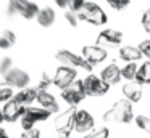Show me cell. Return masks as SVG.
I'll use <instances>...</instances> for the list:
<instances>
[{
  "instance_id": "obj_1",
  "label": "cell",
  "mask_w": 150,
  "mask_h": 138,
  "mask_svg": "<svg viewBox=\"0 0 150 138\" xmlns=\"http://www.w3.org/2000/svg\"><path fill=\"white\" fill-rule=\"evenodd\" d=\"M134 119L132 112V103H129L127 99H118L111 109H108L103 114L105 122H118V124H127Z\"/></svg>"
},
{
  "instance_id": "obj_2",
  "label": "cell",
  "mask_w": 150,
  "mask_h": 138,
  "mask_svg": "<svg viewBox=\"0 0 150 138\" xmlns=\"http://www.w3.org/2000/svg\"><path fill=\"white\" fill-rule=\"evenodd\" d=\"M76 112H78V109H76L74 106H71V108H68L66 111L60 112V114L57 116L53 125H55V130H57V133H58V137L68 138L69 135H71L73 128H74Z\"/></svg>"
},
{
  "instance_id": "obj_3",
  "label": "cell",
  "mask_w": 150,
  "mask_h": 138,
  "mask_svg": "<svg viewBox=\"0 0 150 138\" xmlns=\"http://www.w3.org/2000/svg\"><path fill=\"white\" fill-rule=\"evenodd\" d=\"M78 18H79V21H86L94 26H103L108 21L107 13L94 2H86L84 10L81 13H78Z\"/></svg>"
},
{
  "instance_id": "obj_4",
  "label": "cell",
  "mask_w": 150,
  "mask_h": 138,
  "mask_svg": "<svg viewBox=\"0 0 150 138\" xmlns=\"http://www.w3.org/2000/svg\"><path fill=\"white\" fill-rule=\"evenodd\" d=\"M39 6L31 0H8V13L10 15H21L26 19H33L39 13Z\"/></svg>"
},
{
  "instance_id": "obj_5",
  "label": "cell",
  "mask_w": 150,
  "mask_h": 138,
  "mask_svg": "<svg viewBox=\"0 0 150 138\" xmlns=\"http://www.w3.org/2000/svg\"><path fill=\"white\" fill-rule=\"evenodd\" d=\"M50 117V112L45 111L44 108H26L23 117H21V127L23 130H31L37 122L47 120Z\"/></svg>"
},
{
  "instance_id": "obj_6",
  "label": "cell",
  "mask_w": 150,
  "mask_h": 138,
  "mask_svg": "<svg viewBox=\"0 0 150 138\" xmlns=\"http://www.w3.org/2000/svg\"><path fill=\"white\" fill-rule=\"evenodd\" d=\"M55 58L60 61V63H63V66L81 67V69H86V71H92V66L82 56H79V55L73 53V51H69V50H65V48L57 51Z\"/></svg>"
},
{
  "instance_id": "obj_7",
  "label": "cell",
  "mask_w": 150,
  "mask_h": 138,
  "mask_svg": "<svg viewBox=\"0 0 150 138\" xmlns=\"http://www.w3.org/2000/svg\"><path fill=\"white\" fill-rule=\"evenodd\" d=\"M76 76H78V72H76L74 67L60 66L58 69H57L55 76H53V85L58 87L63 92V90H66L68 87H71L73 83L76 82Z\"/></svg>"
},
{
  "instance_id": "obj_8",
  "label": "cell",
  "mask_w": 150,
  "mask_h": 138,
  "mask_svg": "<svg viewBox=\"0 0 150 138\" xmlns=\"http://www.w3.org/2000/svg\"><path fill=\"white\" fill-rule=\"evenodd\" d=\"M86 88H84V80H76L71 87L62 92V98L68 103L69 106H76L86 98Z\"/></svg>"
},
{
  "instance_id": "obj_9",
  "label": "cell",
  "mask_w": 150,
  "mask_h": 138,
  "mask_svg": "<svg viewBox=\"0 0 150 138\" xmlns=\"http://www.w3.org/2000/svg\"><path fill=\"white\" fill-rule=\"evenodd\" d=\"M84 88H86V95L89 96H102L108 92L110 85L102 77L91 74V76H87L84 79Z\"/></svg>"
},
{
  "instance_id": "obj_10",
  "label": "cell",
  "mask_w": 150,
  "mask_h": 138,
  "mask_svg": "<svg viewBox=\"0 0 150 138\" xmlns=\"http://www.w3.org/2000/svg\"><path fill=\"white\" fill-rule=\"evenodd\" d=\"M4 79L7 82V87H10V88L15 87V88H20V90L28 88V83L31 82L29 74L23 69H18V67H13Z\"/></svg>"
},
{
  "instance_id": "obj_11",
  "label": "cell",
  "mask_w": 150,
  "mask_h": 138,
  "mask_svg": "<svg viewBox=\"0 0 150 138\" xmlns=\"http://www.w3.org/2000/svg\"><path fill=\"white\" fill-rule=\"evenodd\" d=\"M24 111H26V108H24L21 103H18L15 98L10 99V101H7L4 104V108H2L4 120L5 122H15V120H18L20 117H23Z\"/></svg>"
},
{
  "instance_id": "obj_12",
  "label": "cell",
  "mask_w": 150,
  "mask_h": 138,
  "mask_svg": "<svg viewBox=\"0 0 150 138\" xmlns=\"http://www.w3.org/2000/svg\"><path fill=\"white\" fill-rule=\"evenodd\" d=\"M97 47H118L123 42V34L116 29H105L97 37Z\"/></svg>"
},
{
  "instance_id": "obj_13",
  "label": "cell",
  "mask_w": 150,
  "mask_h": 138,
  "mask_svg": "<svg viewBox=\"0 0 150 138\" xmlns=\"http://www.w3.org/2000/svg\"><path fill=\"white\" fill-rule=\"evenodd\" d=\"M82 58L94 67V64H98L107 60V50L97 45H86L82 47Z\"/></svg>"
},
{
  "instance_id": "obj_14",
  "label": "cell",
  "mask_w": 150,
  "mask_h": 138,
  "mask_svg": "<svg viewBox=\"0 0 150 138\" xmlns=\"http://www.w3.org/2000/svg\"><path fill=\"white\" fill-rule=\"evenodd\" d=\"M94 128V117L86 109H78L74 119V130L79 133H87L89 130Z\"/></svg>"
},
{
  "instance_id": "obj_15",
  "label": "cell",
  "mask_w": 150,
  "mask_h": 138,
  "mask_svg": "<svg viewBox=\"0 0 150 138\" xmlns=\"http://www.w3.org/2000/svg\"><path fill=\"white\" fill-rule=\"evenodd\" d=\"M37 101H39V104L42 106L45 111H49L50 114H53V112H58V109H60L58 101L55 99V96H53L52 93H49L47 90L37 93Z\"/></svg>"
},
{
  "instance_id": "obj_16",
  "label": "cell",
  "mask_w": 150,
  "mask_h": 138,
  "mask_svg": "<svg viewBox=\"0 0 150 138\" xmlns=\"http://www.w3.org/2000/svg\"><path fill=\"white\" fill-rule=\"evenodd\" d=\"M123 95L124 99H127L129 103H137L142 98V85H139L137 82H129L124 83L123 87Z\"/></svg>"
},
{
  "instance_id": "obj_17",
  "label": "cell",
  "mask_w": 150,
  "mask_h": 138,
  "mask_svg": "<svg viewBox=\"0 0 150 138\" xmlns=\"http://www.w3.org/2000/svg\"><path fill=\"white\" fill-rule=\"evenodd\" d=\"M100 77L108 83V85L118 83V82L121 80V67H118V64H115V63L108 64L105 69H102Z\"/></svg>"
},
{
  "instance_id": "obj_18",
  "label": "cell",
  "mask_w": 150,
  "mask_h": 138,
  "mask_svg": "<svg viewBox=\"0 0 150 138\" xmlns=\"http://www.w3.org/2000/svg\"><path fill=\"white\" fill-rule=\"evenodd\" d=\"M120 58L123 61H127V63H136L142 58V53H140L139 47H131V45H126V47L120 48Z\"/></svg>"
},
{
  "instance_id": "obj_19",
  "label": "cell",
  "mask_w": 150,
  "mask_h": 138,
  "mask_svg": "<svg viewBox=\"0 0 150 138\" xmlns=\"http://www.w3.org/2000/svg\"><path fill=\"white\" fill-rule=\"evenodd\" d=\"M36 19L42 27H50V26L55 22V11H53V8H50V6L40 8L39 13H37V16H36Z\"/></svg>"
},
{
  "instance_id": "obj_20",
  "label": "cell",
  "mask_w": 150,
  "mask_h": 138,
  "mask_svg": "<svg viewBox=\"0 0 150 138\" xmlns=\"http://www.w3.org/2000/svg\"><path fill=\"white\" fill-rule=\"evenodd\" d=\"M37 90L36 88H24V90H20V92L15 95V99L21 104H31L34 99H37Z\"/></svg>"
},
{
  "instance_id": "obj_21",
  "label": "cell",
  "mask_w": 150,
  "mask_h": 138,
  "mask_svg": "<svg viewBox=\"0 0 150 138\" xmlns=\"http://www.w3.org/2000/svg\"><path fill=\"white\" fill-rule=\"evenodd\" d=\"M136 82L139 83V85H150V61H145V63L137 69Z\"/></svg>"
},
{
  "instance_id": "obj_22",
  "label": "cell",
  "mask_w": 150,
  "mask_h": 138,
  "mask_svg": "<svg viewBox=\"0 0 150 138\" xmlns=\"http://www.w3.org/2000/svg\"><path fill=\"white\" fill-rule=\"evenodd\" d=\"M15 42H16V35L11 31H8V29H2L0 31V48L2 50L11 48L15 45Z\"/></svg>"
},
{
  "instance_id": "obj_23",
  "label": "cell",
  "mask_w": 150,
  "mask_h": 138,
  "mask_svg": "<svg viewBox=\"0 0 150 138\" xmlns=\"http://www.w3.org/2000/svg\"><path fill=\"white\" fill-rule=\"evenodd\" d=\"M137 64L136 63H127L124 64V67L121 69V77H124L126 80H134L136 79V74H137Z\"/></svg>"
},
{
  "instance_id": "obj_24",
  "label": "cell",
  "mask_w": 150,
  "mask_h": 138,
  "mask_svg": "<svg viewBox=\"0 0 150 138\" xmlns=\"http://www.w3.org/2000/svg\"><path fill=\"white\" fill-rule=\"evenodd\" d=\"M52 83H53V79H50L47 72H42L40 74V79L37 80V83H36V90L37 92H44V90H47L49 85H52Z\"/></svg>"
},
{
  "instance_id": "obj_25",
  "label": "cell",
  "mask_w": 150,
  "mask_h": 138,
  "mask_svg": "<svg viewBox=\"0 0 150 138\" xmlns=\"http://www.w3.org/2000/svg\"><path fill=\"white\" fill-rule=\"evenodd\" d=\"M13 69V61H11V58H8V56H5L4 60L0 61V76L2 77H5L10 71Z\"/></svg>"
},
{
  "instance_id": "obj_26",
  "label": "cell",
  "mask_w": 150,
  "mask_h": 138,
  "mask_svg": "<svg viewBox=\"0 0 150 138\" xmlns=\"http://www.w3.org/2000/svg\"><path fill=\"white\" fill-rule=\"evenodd\" d=\"M134 120H136V124L139 128H142L144 132L150 133V117H147V116H137Z\"/></svg>"
},
{
  "instance_id": "obj_27",
  "label": "cell",
  "mask_w": 150,
  "mask_h": 138,
  "mask_svg": "<svg viewBox=\"0 0 150 138\" xmlns=\"http://www.w3.org/2000/svg\"><path fill=\"white\" fill-rule=\"evenodd\" d=\"M105 2H107L113 10H118V11H121V10L127 8V5L131 3V0H105Z\"/></svg>"
},
{
  "instance_id": "obj_28",
  "label": "cell",
  "mask_w": 150,
  "mask_h": 138,
  "mask_svg": "<svg viewBox=\"0 0 150 138\" xmlns=\"http://www.w3.org/2000/svg\"><path fill=\"white\" fill-rule=\"evenodd\" d=\"M84 5H86V0H69V3H68L69 11L76 13V15L84 10Z\"/></svg>"
},
{
  "instance_id": "obj_29",
  "label": "cell",
  "mask_w": 150,
  "mask_h": 138,
  "mask_svg": "<svg viewBox=\"0 0 150 138\" xmlns=\"http://www.w3.org/2000/svg\"><path fill=\"white\" fill-rule=\"evenodd\" d=\"M15 98V93L10 87H4V88H0V103H7L10 99Z\"/></svg>"
},
{
  "instance_id": "obj_30",
  "label": "cell",
  "mask_w": 150,
  "mask_h": 138,
  "mask_svg": "<svg viewBox=\"0 0 150 138\" xmlns=\"http://www.w3.org/2000/svg\"><path fill=\"white\" fill-rule=\"evenodd\" d=\"M108 135H110V130L107 127H102V128L94 130L92 133H87L84 138H108Z\"/></svg>"
},
{
  "instance_id": "obj_31",
  "label": "cell",
  "mask_w": 150,
  "mask_h": 138,
  "mask_svg": "<svg viewBox=\"0 0 150 138\" xmlns=\"http://www.w3.org/2000/svg\"><path fill=\"white\" fill-rule=\"evenodd\" d=\"M139 50L142 53V56H145L150 61V40H142L139 43Z\"/></svg>"
},
{
  "instance_id": "obj_32",
  "label": "cell",
  "mask_w": 150,
  "mask_h": 138,
  "mask_svg": "<svg viewBox=\"0 0 150 138\" xmlns=\"http://www.w3.org/2000/svg\"><path fill=\"white\" fill-rule=\"evenodd\" d=\"M65 19L68 21L69 26H73V27H76V26L79 24L78 15H76V13H73V11H66V13H65Z\"/></svg>"
},
{
  "instance_id": "obj_33",
  "label": "cell",
  "mask_w": 150,
  "mask_h": 138,
  "mask_svg": "<svg viewBox=\"0 0 150 138\" xmlns=\"http://www.w3.org/2000/svg\"><path fill=\"white\" fill-rule=\"evenodd\" d=\"M142 26H144V29H145L147 32H150V6L144 11V15H142Z\"/></svg>"
},
{
  "instance_id": "obj_34",
  "label": "cell",
  "mask_w": 150,
  "mask_h": 138,
  "mask_svg": "<svg viewBox=\"0 0 150 138\" xmlns=\"http://www.w3.org/2000/svg\"><path fill=\"white\" fill-rule=\"evenodd\" d=\"M21 138H40V132L37 128H31V130H24L21 133Z\"/></svg>"
},
{
  "instance_id": "obj_35",
  "label": "cell",
  "mask_w": 150,
  "mask_h": 138,
  "mask_svg": "<svg viewBox=\"0 0 150 138\" xmlns=\"http://www.w3.org/2000/svg\"><path fill=\"white\" fill-rule=\"evenodd\" d=\"M55 3L60 6V8H65V6H68L69 0H55Z\"/></svg>"
},
{
  "instance_id": "obj_36",
  "label": "cell",
  "mask_w": 150,
  "mask_h": 138,
  "mask_svg": "<svg viewBox=\"0 0 150 138\" xmlns=\"http://www.w3.org/2000/svg\"><path fill=\"white\" fill-rule=\"evenodd\" d=\"M0 138H8V133L5 132V128L0 127Z\"/></svg>"
},
{
  "instance_id": "obj_37",
  "label": "cell",
  "mask_w": 150,
  "mask_h": 138,
  "mask_svg": "<svg viewBox=\"0 0 150 138\" xmlns=\"http://www.w3.org/2000/svg\"><path fill=\"white\" fill-rule=\"evenodd\" d=\"M2 122H5V120H4V114H2V108H0V124Z\"/></svg>"
},
{
  "instance_id": "obj_38",
  "label": "cell",
  "mask_w": 150,
  "mask_h": 138,
  "mask_svg": "<svg viewBox=\"0 0 150 138\" xmlns=\"http://www.w3.org/2000/svg\"><path fill=\"white\" fill-rule=\"evenodd\" d=\"M0 85H7V82H5L4 77H0Z\"/></svg>"
}]
</instances>
